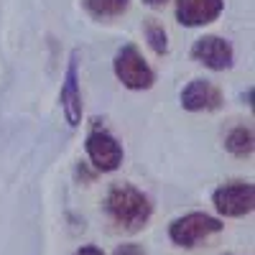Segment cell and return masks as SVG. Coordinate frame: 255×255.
<instances>
[{"label": "cell", "instance_id": "1", "mask_svg": "<svg viewBox=\"0 0 255 255\" xmlns=\"http://www.w3.org/2000/svg\"><path fill=\"white\" fill-rule=\"evenodd\" d=\"M105 209H108L110 220L125 232L143 230L153 215V204L148 199V194H143L133 184H123V181L110 186L108 197H105Z\"/></svg>", "mask_w": 255, "mask_h": 255}, {"label": "cell", "instance_id": "2", "mask_svg": "<svg viewBox=\"0 0 255 255\" xmlns=\"http://www.w3.org/2000/svg\"><path fill=\"white\" fill-rule=\"evenodd\" d=\"M113 72L123 82V87L135 90V92L151 90L156 82V72L151 69V64L145 61V56L140 54L135 44H125L123 49H118L113 59Z\"/></svg>", "mask_w": 255, "mask_h": 255}, {"label": "cell", "instance_id": "3", "mask_svg": "<svg viewBox=\"0 0 255 255\" xmlns=\"http://www.w3.org/2000/svg\"><path fill=\"white\" fill-rule=\"evenodd\" d=\"M222 220L207 215V212H189V215L179 217L168 227V238L181 248H197L207 238L222 232Z\"/></svg>", "mask_w": 255, "mask_h": 255}, {"label": "cell", "instance_id": "4", "mask_svg": "<svg viewBox=\"0 0 255 255\" xmlns=\"http://www.w3.org/2000/svg\"><path fill=\"white\" fill-rule=\"evenodd\" d=\"M212 204L222 217H243L255 207V186L250 181H230L215 189Z\"/></svg>", "mask_w": 255, "mask_h": 255}, {"label": "cell", "instance_id": "5", "mask_svg": "<svg viewBox=\"0 0 255 255\" xmlns=\"http://www.w3.org/2000/svg\"><path fill=\"white\" fill-rule=\"evenodd\" d=\"M84 148H87L90 163L102 174L115 171V168H120V163H123V145L108 130H92L87 135Z\"/></svg>", "mask_w": 255, "mask_h": 255}, {"label": "cell", "instance_id": "6", "mask_svg": "<svg viewBox=\"0 0 255 255\" xmlns=\"http://www.w3.org/2000/svg\"><path fill=\"white\" fill-rule=\"evenodd\" d=\"M191 56H194L199 64H204L212 72H225L232 67L235 61V51H232V44L220 36H202L194 41L191 46Z\"/></svg>", "mask_w": 255, "mask_h": 255}, {"label": "cell", "instance_id": "7", "mask_svg": "<svg viewBox=\"0 0 255 255\" xmlns=\"http://www.w3.org/2000/svg\"><path fill=\"white\" fill-rule=\"evenodd\" d=\"M222 90L215 82L207 79H191L181 90V108L189 113H212L222 108Z\"/></svg>", "mask_w": 255, "mask_h": 255}, {"label": "cell", "instance_id": "8", "mask_svg": "<svg viewBox=\"0 0 255 255\" xmlns=\"http://www.w3.org/2000/svg\"><path fill=\"white\" fill-rule=\"evenodd\" d=\"M59 102L67 123L74 128L82 123V90H79V61H77V51L69 56L67 72H64V82H61V92H59Z\"/></svg>", "mask_w": 255, "mask_h": 255}, {"label": "cell", "instance_id": "9", "mask_svg": "<svg viewBox=\"0 0 255 255\" xmlns=\"http://www.w3.org/2000/svg\"><path fill=\"white\" fill-rule=\"evenodd\" d=\"M225 0H176V20L186 28L209 26L222 15Z\"/></svg>", "mask_w": 255, "mask_h": 255}, {"label": "cell", "instance_id": "10", "mask_svg": "<svg viewBox=\"0 0 255 255\" xmlns=\"http://www.w3.org/2000/svg\"><path fill=\"white\" fill-rule=\"evenodd\" d=\"M225 148L227 153L238 156V158H248L255 151V135L250 125H235L232 130L225 135Z\"/></svg>", "mask_w": 255, "mask_h": 255}, {"label": "cell", "instance_id": "11", "mask_svg": "<svg viewBox=\"0 0 255 255\" xmlns=\"http://www.w3.org/2000/svg\"><path fill=\"white\" fill-rule=\"evenodd\" d=\"M87 13L97 20H110V18H118L128 10V3L130 0H82Z\"/></svg>", "mask_w": 255, "mask_h": 255}, {"label": "cell", "instance_id": "12", "mask_svg": "<svg viewBox=\"0 0 255 255\" xmlns=\"http://www.w3.org/2000/svg\"><path fill=\"white\" fill-rule=\"evenodd\" d=\"M145 38H148V46H151L156 54H166L168 51V33L163 28V23H158V20H145Z\"/></svg>", "mask_w": 255, "mask_h": 255}, {"label": "cell", "instance_id": "13", "mask_svg": "<svg viewBox=\"0 0 255 255\" xmlns=\"http://www.w3.org/2000/svg\"><path fill=\"white\" fill-rule=\"evenodd\" d=\"M113 255H145V250L135 243H125V245H118Z\"/></svg>", "mask_w": 255, "mask_h": 255}, {"label": "cell", "instance_id": "14", "mask_svg": "<svg viewBox=\"0 0 255 255\" xmlns=\"http://www.w3.org/2000/svg\"><path fill=\"white\" fill-rule=\"evenodd\" d=\"M72 255H105L97 245H82L77 253H72Z\"/></svg>", "mask_w": 255, "mask_h": 255}, {"label": "cell", "instance_id": "15", "mask_svg": "<svg viewBox=\"0 0 255 255\" xmlns=\"http://www.w3.org/2000/svg\"><path fill=\"white\" fill-rule=\"evenodd\" d=\"M143 3H145L148 8H163V5L168 3V0H143Z\"/></svg>", "mask_w": 255, "mask_h": 255}]
</instances>
